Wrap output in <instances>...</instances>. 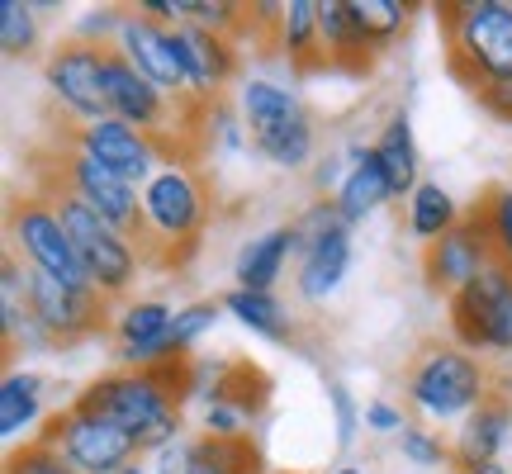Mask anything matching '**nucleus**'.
Returning <instances> with one entry per match:
<instances>
[{"mask_svg":"<svg viewBox=\"0 0 512 474\" xmlns=\"http://www.w3.org/2000/svg\"><path fill=\"white\" fill-rule=\"evenodd\" d=\"M181 399H190V356L181 361L152 365V370H114L91 380L76 394L81 413L124 427L138 441V451L157 456L162 446H171L181 432Z\"/></svg>","mask_w":512,"mask_h":474,"instance_id":"f257e3e1","label":"nucleus"},{"mask_svg":"<svg viewBox=\"0 0 512 474\" xmlns=\"http://www.w3.org/2000/svg\"><path fill=\"white\" fill-rule=\"evenodd\" d=\"M441 38L456 81L470 91L512 81V0H460L441 5Z\"/></svg>","mask_w":512,"mask_h":474,"instance_id":"f03ea898","label":"nucleus"},{"mask_svg":"<svg viewBox=\"0 0 512 474\" xmlns=\"http://www.w3.org/2000/svg\"><path fill=\"white\" fill-rule=\"evenodd\" d=\"M238 114L252 147L280 171H299V166L313 162V147H318V133H313V119L304 114L299 95L290 86H280L271 76H247L238 91Z\"/></svg>","mask_w":512,"mask_h":474,"instance_id":"7ed1b4c3","label":"nucleus"},{"mask_svg":"<svg viewBox=\"0 0 512 474\" xmlns=\"http://www.w3.org/2000/svg\"><path fill=\"white\" fill-rule=\"evenodd\" d=\"M204 223H209V190L185 162L166 157L157 176L143 185V242L166 247V266H181L195 252Z\"/></svg>","mask_w":512,"mask_h":474,"instance_id":"20e7f679","label":"nucleus"},{"mask_svg":"<svg viewBox=\"0 0 512 474\" xmlns=\"http://www.w3.org/2000/svg\"><path fill=\"white\" fill-rule=\"evenodd\" d=\"M403 394L432 422H465L489 399V370L465 347H422L403 375Z\"/></svg>","mask_w":512,"mask_h":474,"instance_id":"39448f33","label":"nucleus"},{"mask_svg":"<svg viewBox=\"0 0 512 474\" xmlns=\"http://www.w3.org/2000/svg\"><path fill=\"white\" fill-rule=\"evenodd\" d=\"M48 200L57 204V214L67 223V233H72V247L81 256V266H86V280H91L95 294H124L133 280H138V266H143V252L133 247V237L124 228H114L110 219H100L91 204H81L76 195H62L53 190Z\"/></svg>","mask_w":512,"mask_h":474,"instance_id":"423d86ee","label":"nucleus"},{"mask_svg":"<svg viewBox=\"0 0 512 474\" xmlns=\"http://www.w3.org/2000/svg\"><path fill=\"white\" fill-rule=\"evenodd\" d=\"M10 247H15V256L29 271L48 275V280H62L72 290H91L86 266H81V256L72 247V233H67V223H62L53 200L24 195V200L10 204Z\"/></svg>","mask_w":512,"mask_h":474,"instance_id":"0eeeda50","label":"nucleus"},{"mask_svg":"<svg viewBox=\"0 0 512 474\" xmlns=\"http://www.w3.org/2000/svg\"><path fill=\"white\" fill-rule=\"evenodd\" d=\"M451 332L465 351H512V266L494 261L460 294H451Z\"/></svg>","mask_w":512,"mask_h":474,"instance_id":"6e6552de","label":"nucleus"},{"mask_svg":"<svg viewBox=\"0 0 512 474\" xmlns=\"http://www.w3.org/2000/svg\"><path fill=\"white\" fill-rule=\"evenodd\" d=\"M34 441L57 446L81 474H119L124 465H133V460L143 456L138 441L128 437L124 427L95 418V413H81L76 403L67 413H53V418L43 422V432H38Z\"/></svg>","mask_w":512,"mask_h":474,"instance_id":"1a4fd4ad","label":"nucleus"},{"mask_svg":"<svg viewBox=\"0 0 512 474\" xmlns=\"http://www.w3.org/2000/svg\"><path fill=\"white\" fill-rule=\"evenodd\" d=\"M299 228H304V252H299L294 290L304 299H328L342 290L351 271V223L337 214V204L323 200L313 204L309 219H299Z\"/></svg>","mask_w":512,"mask_h":474,"instance_id":"9d476101","label":"nucleus"},{"mask_svg":"<svg viewBox=\"0 0 512 474\" xmlns=\"http://www.w3.org/2000/svg\"><path fill=\"white\" fill-rule=\"evenodd\" d=\"M105 62H110V48H95V43H62L57 53H48L43 62V81H48V95L67 114H76L81 124H95V119H110V100H105Z\"/></svg>","mask_w":512,"mask_h":474,"instance_id":"9b49d317","label":"nucleus"},{"mask_svg":"<svg viewBox=\"0 0 512 474\" xmlns=\"http://www.w3.org/2000/svg\"><path fill=\"white\" fill-rule=\"evenodd\" d=\"M57 181H62V195H76L81 204H91L100 219H110L128 237L143 233V190L105 171L100 162H91L86 152L67 147V157L57 162Z\"/></svg>","mask_w":512,"mask_h":474,"instance_id":"f8f14e48","label":"nucleus"},{"mask_svg":"<svg viewBox=\"0 0 512 474\" xmlns=\"http://www.w3.org/2000/svg\"><path fill=\"white\" fill-rule=\"evenodd\" d=\"M114 43H119L114 53L128 57V62H133L152 86H162L171 100H185V95H190V72H185V57H181V38H176L171 24L143 15V10H128Z\"/></svg>","mask_w":512,"mask_h":474,"instance_id":"ddd939ff","label":"nucleus"},{"mask_svg":"<svg viewBox=\"0 0 512 474\" xmlns=\"http://www.w3.org/2000/svg\"><path fill=\"white\" fill-rule=\"evenodd\" d=\"M76 152H86L91 162H100L105 171H114V176H124L128 185H138L143 190L152 176H157V166L166 162L162 157V143L152 138V133H143V128L124 124V119H95V124H81L72 138Z\"/></svg>","mask_w":512,"mask_h":474,"instance_id":"4468645a","label":"nucleus"},{"mask_svg":"<svg viewBox=\"0 0 512 474\" xmlns=\"http://www.w3.org/2000/svg\"><path fill=\"white\" fill-rule=\"evenodd\" d=\"M494 261L498 256H494V247H489L484 223H479V214H470V219H460L451 233L437 237V242L422 252V275H427V285H432V290L460 294L475 275L489 271Z\"/></svg>","mask_w":512,"mask_h":474,"instance_id":"2eb2a0df","label":"nucleus"},{"mask_svg":"<svg viewBox=\"0 0 512 474\" xmlns=\"http://www.w3.org/2000/svg\"><path fill=\"white\" fill-rule=\"evenodd\" d=\"M24 304H29V313L38 318V328L48 332L53 342H81V337L95 332L100 318H105V294L72 290V285L48 280V275H38V271H34V280H29Z\"/></svg>","mask_w":512,"mask_h":474,"instance_id":"dca6fc26","label":"nucleus"},{"mask_svg":"<svg viewBox=\"0 0 512 474\" xmlns=\"http://www.w3.org/2000/svg\"><path fill=\"white\" fill-rule=\"evenodd\" d=\"M152 460V474H261V451L252 437H176Z\"/></svg>","mask_w":512,"mask_h":474,"instance_id":"f3484780","label":"nucleus"},{"mask_svg":"<svg viewBox=\"0 0 512 474\" xmlns=\"http://www.w3.org/2000/svg\"><path fill=\"white\" fill-rule=\"evenodd\" d=\"M105 100H110L114 119L143 128V133H152V138H162L171 110L181 105V100H171L162 86H152V81H147L128 57L114 53V48H110V62H105Z\"/></svg>","mask_w":512,"mask_h":474,"instance_id":"a211bd4d","label":"nucleus"},{"mask_svg":"<svg viewBox=\"0 0 512 474\" xmlns=\"http://www.w3.org/2000/svg\"><path fill=\"white\" fill-rule=\"evenodd\" d=\"M176 38H181V57H185V72H190V95L214 100L238 76V48H233V38L214 34V29H200V24H181Z\"/></svg>","mask_w":512,"mask_h":474,"instance_id":"6ab92c4d","label":"nucleus"},{"mask_svg":"<svg viewBox=\"0 0 512 474\" xmlns=\"http://www.w3.org/2000/svg\"><path fill=\"white\" fill-rule=\"evenodd\" d=\"M294 252H304V228H299V223H280V228H266V233H256L252 242H242L238 266H233L238 290L275 294V280L285 275Z\"/></svg>","mask_w":512,"mask_h":474,"instance_id":"aec40b11","label":"nucleus"},{"mask_svg":"<svg viewBox=\"0 0 512 474\" xmlns=\"http://www.w3.org/2000/svg\"><path fill=\"white\" fill-rule=\"evenodd\" d=\"M394 200V185L384 176L380 157H375V147H347V171H342V185L332 190V204H337V214L347 223H361L370 219L375 209Z\"/></svg>","mask_w":512,"mask_h":474,"instance_id":"412c9836","label":"nucleus"},{"mask_svg":"<svg viewBox=\"0 0 512 474\" xmlns=\"http://www.w3.org/2000/svg\"><path fill=\"white\" fill-rule=\"evenodd\" d=\"M512 437V403L503 394H489L456 432V465H479V460H498Z\"/></svg>","mask_w":512,"mask_h":474,"instance_id":"4be33fe9","label":"nucleus"},{"mask_svg":"<svg viewBox=\"0 0 512 474\" xmlns=\"http://www.w3.org/2000/svg\"><path fill=\"white\" fill-rule=\"evenodd\" d=\"M375 157H380L384 176H389V185H394V200H403V195H413L422 185V157H418V138H413V119L403 110H394L389 119H384L380 138H375Z\"/></svg>","mask_w":512,"mask_h":474,"instance_id":"5701e85b","label":"nucleus"},{"mask_svg":"<svg viewBox=\"0 0 512 474\" xmlns=\"http://www.w3.org/2000/svg\"><path fill=\"white\" fill-rule=\"evenodd\" d=\"M318 34H323V57L337 67H370L375 48L361 34V24L351 15V0H318Z\"/></svg>","mask_w":512,"mask_h":474,"instance_id":"b1692460","label":"nucleus"},{"mask_svg":"<svg viewBox=\"0 0 512 474\" xmlns=\"http://www.w3.org/2000/svg\"><path fill=\"white\" fill-rule=\"evenodd\" d=\"M280 53L290 67L299 72H309V67H323L328 57H323V34H318V0H290V5H280Z\"/></svg>","mask_w":512,"mask_h":474,"instance_id":"393cba45","label":"nucleus"},{"mask_svg":"<svg viewBox=\"0 0 512 474\" xmlns=\"http://www.w3.org/2000/svg\"><path fill=\"white\" fill-rule=\"evenodd\" d=\"M223 309L238 318L247 332H256V337H266V342H285L294 332V318L290 309L280 304V294H266V290H233L223 294Z\"/></svg>","mask_w":512,"mask_h":474,"instance_id":"a878e982","label":"nucleus"},{"mask_svg":"<svg viewBox=\"0 0 512 474\" xmlns=\"http://www.w3.org/2000/svg\"><path fill=\"white\" fill-rule=\"evenodd\" d=\"M209 399L233 403L242 418L256 422L261 413H266V403H271V380H266L256 365H247V361L219 365V370H214V384H209V394H204V403Z\"/></svg>","mask_w":512,"mask_h":474,"instance_id":"bb28decb","label":"nucleus"},{"mask_svg":"<svg viewBox=\"0 0 512 474\" xmlns=\"http://www.w3.org/2000/svg\"><path fill=\"white\" fill-rule=\"evenodd\" d=\"M43 389L48 384L38 380L34 370H10L5 384H0V437H24L34 432V422L43 418Z\"/></svg>","mask_w":512,"mask_h":474,"instance_id":"cd10ccee","label":"nucleus"},{"mask_svg":"<svg viewBox=\"0 0 512 474\" xmlns=\"http://www.w3.org/2000/svg\"><path fill=\"white\" fill-rule=\"evenodd\" d=\"M465 219L460 214V204H456V195L446 190V185H437V181H422L413 195H408V233L418 237V242H437V237H446L456 223Z\"/></svg>","mask_w":512,"mask_h":474,"instance_id":"c85d7f7f","label":"nucleus"},{"mask_svg":"<svg viewBox=\"0 0 512 474\" xmlns=\"http://www.w3.org/2000/svg\"><path fill=\"white\" fill-rule=\"evenodd\" d=\"M351 15L361 24V34L370 38V48L380 53V48H389L408 29L413 5H403V0H351Z\"/></svg>","mask_w":512,"mask_h":474,"instance_id":"c756f323","label":"nucleus"},{"mask_svg":"<svg viewBox=\"0 0 512 474\" xmlns=\"http://www.w3.org/2000/svg\"><path fill=\"white\" fill-rule=\"evenodd\" d=\"M219 309H223V304H214V299H195V304L176 309L171 328H166V361H181L185 351L195 347L204 332L219 323Z\"/></svg>","mask_w":512,"mask_h":474,"instance_id":"7c9ffc66","label":"nucleus"},{"mask_svg":"<svg viewBox=\"0 0 512 474\" xmlns=\"http://www.w3.org/2000/svg\"><path fill=\"white\" fill-rule=\"evenodd\" d=\"M475 214H479V223H484V233H489L494 256L503 266H512V185H494Z\"/></svg>","mask_w":512,"mask_h":474,"instance_id":"2f4dec72","label":"nucleus"},{"mask_svg":"<svg viewBox=\"0 0 512 474\" xmlns=\"http://www.w3.org/2000/svg\"><path fill=\"white\" fill-rule=\"evenodd\" d=\"M38 43V15L29 0H0V48L5 57H29Z\"/></svg>","mask_w":512,"mask_h":474,"instance_id":"473e14b6","label":"nucleus"},{"mask_svg":"<svg viewBox=\"0 0 512 474\" xmlns=\"http://www.w3.org/2000/svg\"><path fill=\"white\" fill-rule=\"evenodd\" d=\"M5 474H81L72 460L62 456L57 446H43V441H29L24 451L5 460Z\"/></svg>","mask_w":512,"mask_h":474,"instance_id":"72a5a7b5","label":"nucleus"},{"mask_svg":"<svg viewBox=\"0 0 512 474\" xmlns=\"http://www.w3.org/2000/svg\"><path fill=\"white\" fill-rule=\"evenodd\" d=\"M399 451H403V460H413V465H422V470H432V465H441V460H456V451H451L437 432L418 427V422H408V427L399 432Z\"/></svg>","mask_w":512,"mask_h":474,"instance_id":"f704fd0d","label":"nucleus"},{"mask_svg":"<svg viewBox=\"0 0 512 474\" xmlns=\"http://www.w3.org/2000/svg\"><path fill=\"white\" fill-rule=\"evenodd\" d=\"M242 5H233V0H190V15H185V24H200V29H214V34H228L233 38V29H242Z\"/></svg>","mask_w":512,"mask_h":474,"instance_id":"c9c22d12","label":"nucleus"},{"mask_svg":"<svg viewBox=\"0 0 512 474\" xmlns=\"http://www.w3.org/2000/svg\"><path fill=\"white\" fill-rule=\"evenodd\" d=\"M328 403H332V422H337V446H351L366 413L356 408V399L347 394V384H328Z\"/></svg>","mask_w":512,"mask_h":474,"instance_id":"e433bc0d","label":"nucleus"},{"mask_svg":"<svg viewBox=\"0 0 512 474\" xmlns=\"http://www.w3.org/2000/svg\"><path fill=\"white\" fill-rule=\"evenodd\" d=\"M200 427L209 432V437H247L242 427H247V418H242L233 403H223V399H209L200 408Z\"/></svg>","mask_w":512,"mask_h":474,"instance_id":"4c0bfd02","label":"nucleus"},{"mask_svg":"<svg viewBox=\"0 0 512 474\" xmlns=\"http://www.w3.org/2000/svg\"><path fill=\"white\" fill-rule=\"evenodd\" d=\"M119 24H124V15L105 5V10H91V15L81 19V29H76V34H81V43H95V48H105L100 38H110V34L119 38Z\"/></svg>","mask_w":512,"mask_h":474,"instance_id":"58836bf2","label":"nucleus"},{"mask_svg":"<svg viewBox=\"0 0 512 474\" xmlns=\"http://www.w3.org/2000/svg\"><path fill=\"white\" fill-rule=\"evenodd\" d=\"M403 427H408V422H403V413L394 403H384V399L366 403V432H394V437H399Z\"/></svg>","mask_w":512,"mask_h":474,"instance_id":"ea45409f","label":"nucleus"},{"mask_svg":"<svg viewBox=\"0 0 512 474\" xmlns=\"http://www.w3.org/2000/svg\"><path fill=\"white\" fill-rule=\"evenodd\" d=\"M484 110L494 114V119H503V124H512V81H498V86H484V91L475 95Z\"/></svg>","mask_w":512,"mask_h":474,"instance_id":"a19ab883","label":"nucleus"},{"mask_svg":"<svg viewBox=\"0 0 512 474\" xmlns=\"http://www.w3.org/2000/svg\"><path fill=\"white\" fill-rule=\"evenodd\" d=\"M465 474H512L503 460H479V465H465Z\"/></svg>","mask_w":512,"mask_h":474,"instance_id":"79ce46f5","label":"nucleus"},{"mask_svg":"<svg viewBox=\"0 0 512 474\" xmlns=\"http://www.w3.org/2000/svg\"><path fill=\"white\" fill-rule=\"evenodd\" d=\"M119 474H152V470H147L143 460H133V465H124V470H119Z\"/></svg>","mask_w":512,"mask_h":474,"instance_id":"37998d69","label":"nucleus"},{"mask_svg":"<svg viewBox=\"0 0 512 474\" xmlns=\"http://www.w3.org/2000/svg\"><path fill=\"white\" fill-rule=\"evenodd\" d=\"M337 474H375V470H337Z\"/></svg>","mask_w":512,"mask_h":474,"instance_id":"c03bdc74","label":"nucleus"}]
</instances>
